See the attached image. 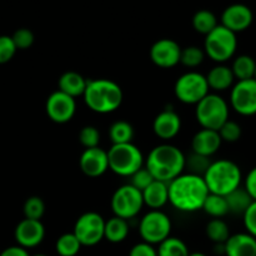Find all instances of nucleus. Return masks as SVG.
<instances>
[{
    "mask_svg": "<svg viewBox=\"0 0 256 256\" xmlns=\"http://www.w3.org/2000/svg\"><path fill=\"white\" fill-rule=\"evenodd\" d=\"M238 49L236 34L230 32L222 24L205 35L204 52L208 58L218 64H224L232 59Z\"/></svg>",
    "mask_w": 256,
    "mask_h": 256,
    "instance_id": "nucleus-7",
    "label": "nucleus"
},
{
    "mask_svg": "<svg viewBox=\"0 0 256 256\" xmlns=\"http://www.w3.org/2000/svg\"><path fill=\"white\" fill-rule=\"evenodd\" d=\"M205 52L204 49L199 46H186L184 49H182V54H180V64H182L184 66L190 68V69H194V68L200 66L202 64L205 59Z\"/></svg>",
    "mask_w": 256,
    "mask_h": 256,
    "instance_id": "nucleus-33",
    "label": "nucleus"
},
{
    "mask_svg": "<svg viewBox=\"0 0 256 256\" xmlns=\"http://www.w3.org/2000/svg\"><path fill=\"white\" fill-rule=\"evenodd\" d=\"M110 205L115 216L129 222L130 219H134L144 206L142 192L132 184L122 185L112 194Z\"/></svg>",
    "mask_w": 256,
    "mask_h": 256,
    "instance_id": "nucleus-10",
    "label": "nucleus"
},
{
    "mask_svg": "<svg viewBox=\"0 0 256 256\" xmlns=\"http://www.w3.org/2000/svg\"><path fill=\"white\" fill-rule=\"evenodd\" d=\"M86 84L88 80L80 72H65L58 80V86H59L58 90L76 99L78 96H82Z\"/></svg>",
    "mask_w": 256,
    "mask_h": 256,
    "instance_id": "nucleus-23",
    "label": "nucleus"
},
{
    "mask_svg": "<svg viewBox=\"0 0 256 256\" xmlns=\"http://www.w3.org/2000/svg\"><path fill=\"white\" fill-rule=\"evenodd\" d=\"M82 249V244L72 232H65L58 238L55 250L59 256H76Z\"/></svg>",
    "mask_w": 256,
    "mask_h": 256,
    "instance_id": "nucleus-32",
    "label": "nucleus"
},
{
    "mask_svg": "<svg viewBox=\"0 0 256 256\" xmlns=\"http://www.w3.org/2000/svg\"><path fill=\"white\" fill-rule=\"evenodd\" d=\"M12 42H14L16 50H26L34 44V32L26 28L18 29L14 34L12 35Z\"/></svg>",
    "mask_w": 256,
    "mask_h": 256,
    "instance_id": "nucleus-38",
    "label": "nucleus"
},
{
    "mask_svg": "<svg viewBox=\"0 0 256 256\" xmlns=\"http://www.w3.org/2000/svg\"><path fill=\"white\" fill-rule=\"evenodd\" d=\"M142 202L150 210H160L169 202L168 182L154 180L142 192Z\"/></svg>",
    "mask_w": 256,
    "mask_h": 256,
    "instance_id": "nucleus-22",
    "label": "nucleus"
},
{
    "mask_svg": "<svg viewBox=\"0 0 256 256\" xmlns=\"http://www.w3.org/2000/svg\"><path fill=\"white\" fill-rule=\"evenodd\" d=\"M185 156L182 149L172 144H160L150 150L144 166L154 180L170 182L185 170Z\"/></svg>",
    "mask_w": 256,
    "mask_h": 256,
    "instance_id": "nucleus-2",
    "label": "nucleus"
},
{
    "mask_svg": "<svg viewBox=\"0 0 256 256\" xmlns=\"http://www.w3.org/2000/svg\"><path fill=\"white\" fill-rule=\"evenodd\" d=\"M45 110L52 122L65 124L69 122L76 112V100L56 90L48 96Z\"/></svg>",
    "mask_w": 256,
    "mask_h": 256,
    "instance_id": "nucleus-13",
    "label": "nucleus"
},
{
    "mask_svg": "<svg viewBox=\"0 0 256 256\" xmlns=\"http://www.w3.org/2000/svg\"><path fill=\"white\" fill-rule=\"evenodd\" d=\"M195 106V118L202 129L218 132L229 120V104L216 92H209Z\"/></svg>",
    "mask_w": 256,
    "mask_h": 256,
    "instance_id": "nucleus-6",
    "label": "nucleus"
},
{
    "mask_svg": "<svg viewBox=\"0 0 256 256\" xmlns=\"http://www.w3.org/2000/svg\"><path fill=\"white\" fill-rule=\"evenodd\" d=\"M189 256H206V255L202 254V252H192V254H189Z\"/></svg>",
    "mask_w": 256,
    "mask_h": 256,
    "instance_id": "nucleus-45",
    "label": "nucleus"
},
{
    "mask_svg": "<svg viewBox=\"0 0 256 256\" xmlns=\"http://www.w3.org/2000/svg\"><path fill=\"white\" fill-rule=\"evenodd\" d=\"M230 105L242 116L256 115V80L236 82L230 92Z\"/></svg>",
    "mask_w": 256,
    "mask_h": 256,
    "instance_id": "nucleus-12",
    "label": "nucleus"
},
{
    "mask_svg": "<svg viewBox=\"0 0 256 256\" xmlns=\"http://www.w3.org/2000/svg\"><path fill=\"white\" fill-rule=\"evenodd\" d=\"M218 132H219L222 142H236L238 140L242 138V126H240L236 122L229 119L226 122H224V125H222L219 130H218Z\"/></svg>",
    "mask_w": 256,
    "mask_h": 256,
    "instance_id": "nucleus-36",
    "label": "nucleus"
},
{
    "mask_svg": "<svg viewBox=\"0 0 256 256\" xmlns=\"http://www.w3.org/2000/svg\"><path fill=\"white\" fill-rule=\"evenodd\" d=\"M172 220L162 210H150L139 222V234L142 242L159 245L172 234Z\"/></svg>",
    "mask_w": 256,
    "mask_h": 256,
    "instance_id": "nucleus-9",
    "label": "nucleus"
},
{
    "mask_svg": "<svg viewBox=\"0 0 256 256\" xmlns=\"http://www.w3.org/2000/svg\"><path fill=\"white\" fill-rule=\"evenodd\" d=\"M25 219L40 220L45 214V202L39 196H30L25 200L22 206Z\"/></svg>",
    "mask_w": 256,
    "mask_h": 256,
    "instance_id": "nucleus-35",
    "label": "nucleus"
},
{
    "mask_svg": "<svg viewBox=\"0 0 256 256\" xmlns=\"http://www.w3.org/2000/svg\"><path fill=\"white\" fill-rule=\"evenodd\" d=\"M169 202L182 212H195L202 209L205 199L210 194L204 178L182 172L168 182Z\"/></svg>",
    "mask_w": 256,
    "mask_h": 256,
    "instance_id": "nucleus-1",
    "label": "nucleus"
},
{
    "mask_svg": "<svg viewBox=\"0 0 256 256\" xmlns=\"http://www.w3.org/2000/svg\"><path fill=\"white\" fill-rule=\"evenodd\" d=\"M130 232V225L128 220L122 219L119 216H112L109 220H105L104 239L112 244L122 242L128 238Z\"/></svg>",
    "mask_w": 256,
    "mask_h": 256,
    "instance_id": "nucleus-24",
    "label": "nucleus"
},
{
    "mask_svg": "<svg viewBox=\"0 0 256 256\" xmlns=\"http://www.w3.org/2000/svg\"><path fill=\"white\" fill-rule=\"evenodd\" d=\"M79 142L85 149L99 146L100 132L98 128L92 126V125H86V126L82 128L79 132Z\"/></svg>",
    "mask_w": 256,
    "mask_h": 256,
    "instance_id": "nucleus-37",
    "label": "nucleus"
},
{
    "mask_svg": "<svg viewBox=\"0 0 256 256\" xmlns=\"http://www.w3.org/2000/svg\"><path fill=\"white\" fill-rule=\"evenodd\" d=\"M104 218L95 212H88L78 218L72 234L82 246H95L104 239Z\"/></svg>",
    "mask_w": 256,
    "mask_h": 256,
    "instance_id": "nucleus-11",
    "label": "nucleus"
},
{
    "mask_svg": "<svg viewBox=\"0 0 256 256\" xmlns=\"http://www.w3.org/2000/svg\"><path fill=\"white\" fill-rule=\"evenodd\" d=\"M206 78L208 85L210 90L220 92H225L228 89H232V85L235 84V78L232 72V68L225 64H218L210 69Z\"/></svg>",
    "mask_w": 256,
    "mask_h": 256,
    "instance_id": "nucleus-21",
    "label": "nucleus"
},
{
    "mask_svg": "<svg viewBox=\"0 0 256 256\" xmlns=\"http://www.w3.org/2000/svg\"><path fill=\"white\" fill-rule=\"evenodd\" d=\"M205 232L206 236L212 240L214 244H225L230 234L229 225L224 222L222 219H212L208 222L206 228H205Z\"/></svg>",
    "mask_w": 256,
    "mask_h": 256,
    "instance_id": "nucleus-31",
    "label": "nucleus"
},
{
    "mask_svg": "<svg viewBox=\"0 0 256 256\" xmlns=\"http://www.w3.org/2000/svg\"><path fill=\"white\" fill-rule=\"evenodd\" d=\"M222 144L219 132L215 130L200 129L194 134L192 139V149L195 154L212 158L216 154Z\"/></svg>",
    "mask_w": 256,
    "mask_h": 256,
    "instance_id": "nucleus-19",
    "label": "nucleus"
},
{
    "mask_svg": "<svg viewBox=\"0 0 256 256\" xmlns=\"http://www.w3.org/2000/svg\"><path fill=\"white\" fill-rule=\"evenodd\" d=\"M244 188L249 195L252 196V199L256 202V166L252 168L248 175L244 179Z\"/></svg>",
    "mask_w": 256,
    "mask_h": 256,
    "instance_id": "nucleus-43",
    "label": "nucleus"
},
{
    "mask_svg": "<svg viewBox=\"0 0 256 256\" xmlns=\"http://www.w3.org/2000/svg\"><path fill=\"white\" fill-rule=\"evenodd\" d=\"M226 256H256V238L249 232L230 235L224 244Z\"/></svg>",
    "mask_w": 256,
    "mask_h": 256,
    "instance_id": "nucleus-20",
    "label": "nucleus"
},
{
    "mask_svg": "<svg viewBox=\"0 0 256 256\" xmlns=\"http://www.w3.org/2000/svg\"><path fill=\"white\" fill-rule=\"evenodd\" d=\"M182 48L172 39H160L150 48V59L156 66L170 69L180 64Z\"/></svg>",
    "mask_w": 256,
    "mask_h": 256,
    "instance_id": "nucleus-14",
    "label": "nucleus"
},
{
    "mask_svg": "<svg viewBox=\"0 0 256 256\" xmlns=\"http://www.w3.org/2000/svg\"><path fill=\"white\" fill-rule=\"evenodd\" d=\"M254 15L252 9L244 4H232L228 6L222 14V25L230 32H242L252 24Z\"/></svg>",
    "mask_w": 256,
    "mask_h": 256,
    "instance_id": "nucleus-17",
    "label": "nucleus"
},
{
    "mask_svg": "<svg viewBox=\"0 0 256 256\" xmlns=\"http://www.w3.org/2000/svg\"><path fill=\"white\" fill-rule=\"evenodd\" d=\"M242 220H244L246 232L256 238V202H252V205L248 208V210L242 215Z\"/></svg>",
    "mask_w": 256,
    "mask_h": 256,
    "instance_id": "nucleus-41",
    "label": "nucleus"
},
{
    "mask_svg": "<svg viewBox=\"0 0 256 256\" xmlns=\"http://www.w3.org/2000/svg\"><path fill=\"white\" fill-rule=\"evenodd\" d=\"M210 164H212L210 158L192 152L189 156H186V160H185V169H188V172H190V174L204 176L205 172L210 166Z\"/></svg>",
    "mask_w": 256,
    "mask_h": 256,
    "instance_id": "nucleus-34",
    "label": "nucleus"
},
{
    "mask_svg": "<svg viewBox=\"0 0 256 256\" xmlns=\"http://www.w3.org/2000/svg\"><path fill=\"white\" fill-rule=\"evenodd\" d=\"M226 200L228 209L229 212L235 215H244V212H246L248 208L252 205V202L254 200L252 199V196L249 195V192L245 190V188L239 186L238 189H235L234 192H232L230 194H228L225 196Z\"/></svg>",
    "mask_w": 256,
    "mask_h": 256,
    "instance_id": "nucleus-25",
    "label": "nucleus"
},
{
    "mask_svg": "<svg viewBox=\"0 0 256 256\" xmlns=\"http://www.w3.org/2000/svg\"><path fill=\"white\" fill-rule=\"evenodd\" d=\"M204 182L210 194L226 196L235 189L242 186V172L236 162L229 159L212 162L204 174Z\"/></svg>",
    "mask_w": 256,
    "mask_h": 256,
    "instance_id": "nucleus-4",
    "label": "nucleus"
},
{
    "mask_svg": "<svg viewBox=\"0 0 256 256\" xmlns=\"http://www.w3.org/2000/svg\"><path fill=\"white\" fill-rule=\"evenodd\" d=\"M85 105L98 114H110L120 108L124 92L118 82L110 79L88 80L82 94Z\"/></svg>",
    "mask_w": 256,
    "mask_h": 256,
    "instance_id": "nucleus-3",
    "label": "nucleus"
},
{
    "mask_svg": "<svg viewBox=\"0 0 256 256\" xmlns=\"http://www.w3.org/2000/svg\"><path fill=\"white\" fill-rule=\"evenodd\" d=\"M30 256H48V255H45V254H34V255H30Z\"/></svg>",
    "mask_w": 256,
    "mask_h": 256,
    "instance_id": "nucleus-46",
    "label": "nucleus"
},
{
    "mask_svg": "<svg viewBox=\"0 0 256 256\" xmlns=\"http://www.w3.org/2000/svg\"><path fill=\"white\" fill-rule=\"evenodd\" d=\"M134 128L125 120L114 122L109 128V138L112 144H126L132 142L134 139Z\"/></svg>",
    "mask_w": 256,
    "mask_h": 256,
    "instance_id": "nucleus-27",
    "label": "nucleus"
},
{
    "mask_svg": "<svg viewBox=\"0 0 256 256\" xmlns=\"http://www.w3.org/2000/svg\"><path fill=\"white\" fill-rule=\"evenodd\" d=\"M182 130V119L172 109H165L155 116L152 122V132L159 139L172 140Z\"/></svg>",
    "mask_w": 256,
    "mask_h": 256,
    "instance_id": "nucleus-18",
    "label": "nucleus"
},
{
    "mask_svg": "<svg viewBox=\"0 0 256 256\" xmlns=\"http://www.w3.org/2000/svg\"><path fill=\"white\" fill-rule=\"evenodd\" d=\"M202 210H204L212 219H222L225 215L229 214V209H228L225 196H220V195L215 194L208 195Z\"/></svg>",
    "mask_w": 256,
    "mask_h": 256,
    "instance_id": "nucleus-30",
    "label": "nucleus"
},
{
    "mask_svg": "<svg viewBox=\"0 0 256 256\" xmlns=\"http://www.w3.org/2000/svg\"><path fill=\"white\" fill-rule=\"evenodd\" d=\"M129 256H158L156 249L154 245H150L148 242H138L130 249Z\"/></svg>",
    "mask_w": 256,
    "mask_h": 256,
    "instance_id": "nucleus-42",
    "label": "nucleus"
},
{
    "mask_svg": "<svg viewBox=\"0 0 256 256\" xmlns=\"http://www.w3.org/2000/svg\"><path fill=\"white\" fill-rule=\"evenodd\" d=\"M254 79L256 80V69H255V75H254Z\"/></svg>",
    "mask_w": 256,
    "mask_h": 256,
    "instance_id": "nucleus-47",
    "label": "nucleus"
},
{
    "mask_svg": "<svg viewBox=\"0 0 256 256\" xmlns=\"http://www.w3.org/2000/svg\"><path fill=\"white\" fill-rule=\"evenodd\" d=\"M158 256H189L188 245L182 239L169 236L158 245Z\"/></svg>",
    "mask_w": 256,
    "mask_h": 256,
    "instance_id": "nucleus-28",
    "label": "nucleus"
},
{
    "mask_svg": "<svg viewBox=\"0 0 256 256\" xmlns=\"http://www.w3.org/2000/svg\"><path fill=\"white\" fill-rule=\"evenodd\" d=\"M15 242L24 249L39 246L45 238V226L40 220L22 219L14 230Z\"/></svg>",
    "mask_w": 256,
    "mask_h": 256,
    "instance_id": "nucleus-15",
    "label": "nucleus"
},
{
    "mask_svg": "<svg viewBox=\"0 0 256 256\" xmlns=\"http://www.w3.org/2000/svg\"><path fill=\"white\" fill-rule=\"evenodd\" d=\"M209 92L206 78L198 72H188L180 75L174 85L175 96L182 104L196 105Z\"/></svg>",
    "mask_w": 256,
    "mask_h": 256,
    "instance_id": "nucleus-8",
    "label": "nucleus"
},
{
    "mask_svg": "<svg viewBox=\"0 0 256 256\" xmlns=\"http://www.w3.org/2000/svg\"><path fill=\"white\" fill-rule=\"evenodd\" d=\"M230 68H232V72L236 82L254 79L256 62L254 58L250 56V55L242 54L235 58Z\"/></svg>",
    "mask_w": 256,
    "mask_h": 256,
    "instance_id": "nucleus-26",
    "label": "nucleus"
},
{
    "mask_svg": "<svg viewBox=\"0 0 256 256\" xmlns=\"http://www.w3.org/2000/svg\"><path fill=\"white\" fill-rule=\"evenodd\" d=\"M218 19L215 14L210 10H199L192 16V28L195 32L202 35H208L218 26Z\"/></svg>",
    "mask_w": 256,
    "mask_h": 256,
    "instance_id": "nucleus-29",
    "label": "nucleus"
},
{
    "mask_svg": "<svg viewBox=\"0 0 256 256\" xmlns=\"http://www.w3.org/2000/svg\"><path fill=\"white\" fill-rule=\"evenodd\" d=\"M130 179L132 180H130L129 184H132V186L136 188L140 192L146 189V188L154 182V178H152V175L150 174L149 170L145 166H142V169H139L136 172H134V174L130 176Z\"/></svg>",
    "mask_w": 256,
    "mask_h": 256,
    "instance_id": "nucleus-39",
    "label": "nucleus"
},
{
    "mask_svg": "<svg viewBox=\"0 0 256 256\" xmlns=\"http://www.w3.org/2000/svg\"><path fill=\"white\" fill-rule=\"evenodd\" d=\"M0 256H30V254L24 248L19 246V245H14V246H9L2 250L0 252Z\"/></svg>",
    "mask_w": 256,
    "mask_h": 256,
    "instance_id": "nucleus-44",
    "label": "nucleus"
},
{
    "mask_svg": "<svg viewBox=\"0 0 256 256\" xmlns=\"http://www.w3.org/2000/svg\"><path fill=\"white\" fill-rule=\"evenodd\" d=\"M80 170L89 178H99L109 170L108 152L100 146L85 149L79 159Z\"/></svg>",
    "mask_w": 256,
    "mask_h": 256,
    "instance_id": "nucleus-16",
    "label": "nucleus"
},
{
    "mask_svg": "<svg viewBox=\"0 0 256 256\" xmlns=\"http://www.w3.org/2000/svg\"><path fill=\"white\" fill-rule=\"evenodd\" d=\"M16 52L12 36L8 35H0V64H6L14 58Z\"/></svg>",
    "mask_w": 256,
    "mask_h": 256,
    "instance_id": "nucleus-40",
    "label": "nucleus"
},
{
    "mask_svg": "<svg viewBox=\"0 0 256 256\" xmlns=\"http://www.w3.org/2000/svg\"><path fill=\"white\" fill-rule=\"evenodd\" d=\"M109 170L122 178H130L145 164L142 150L132 142L112 144L108 150Z\"/></svg>",
    "mask_w": 256,
    "mask_h": 256,
    "instance_id": "nucleus-5",
    "label": "nucleus"
}]
</instances>
